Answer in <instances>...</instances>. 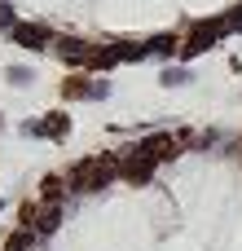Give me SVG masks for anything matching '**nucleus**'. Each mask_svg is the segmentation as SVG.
<instances>
[{"instance_id": "f257e3e1", "label": "nucleus", "mask_w": 242, "mask_h": 251, "mask_svg": "<svg viewBox=\"0 0 242 251\" xmlns=\"http://www.w3.org/2000/svg\"><path fill=\"white\" fill-rule=\"evenodd\" d=\"M110 176H115V159H101V154H97V159H88V163H79L71 181H75L79 190H97V185H106Z\"/></svg>"}, {"instance_id": "f03ea898", "label": "nucleus", "mask_w": 242, "mask_h": 251, "mask_svg": "<svg viewBox=\"0 0 242 251\" xmlns=\"http://www.w3.org/2000/svg\"><path fill=\"white\" fill-rule=\"evenodd\" d=\"M225 26H229V22H198V26L190 31V44H185V53H203L207 44H216V40L225 35Z\"/></svg>"}, {"instance_id": "7ed1b4c3", "label": "nucleus", "mask_w": 242, "mask_h": 251, "mask_svg": "<svg viewBox=\"0 0 242 251\" xmlns=\"http://www.w3.org/2000/svg\"><path fill=\"white\" fill-rule=\"evenodd\" d=\"M150 168H154V159L145 154V150H137L128 163H123V181H132V185H141L145 176H150Z\"/></svg>"}, {"instance_id": "20e7f679", "label": "nucleus", "mask_w": 242, "mask_h": 251, "mask_svg": "<svg viewBox=\"0 0 242 251\" xmlns=\"http://www.w3.org/2000/svg\"><path fill=\"white\" fill-rule=\"evenodd\" d=\"M13 40H18L22 49H40V44H44V31H40V26H26V22H18V26H13Z\"/></svg>"}, {"instance_id": "39448f33", "label": "nucleus", "mask_w": 242, "mask_h": 251, "mask_svg": "<svg viewBox=\"0 0 242 251\" xmlns=\"http://www.w3.org/2000/svg\"><path fill=\"white\" fill-rule=\"evenodd\" d=\"M141 150H145V154H150V159L159 163V159H168V154H176V141H172V137H150V141H145Z\"/></svg>"}, {"instance_id": "423d86ee", "label": "nucleus", "mask_w": 242, "mask_h": 251, "mask_svg": "<svg viewBox=\"0 0 242 251\" xmlns=\"http://www.w3.org/2000/svg\"><path fill=\"white\" fill-rule=\"evenodd\" d=\"M35 216H40V221H35V225H40V234H53L62 212H57V203H48V207H44V212H35Z\"/></svg>"}, {"instance_id": "0eeeda50", "label": "nucleus", "mask_w": 242, "mask_h": 251, "mask_svg": "<svg viewBox=\"0 0 242 251\" xmlns=\"http://www.w3.org/2000/svg\"><path fill=\"white\" fill-rule=\"evenodd\" d=\"M26 247H31V229H18V234L9 238V247H4V251H26Z\"/></svg>"}, {"instance_id": "6e6552de", "label": "nucleus", "mask_w": 242, "mask_h": 251, "mask_svg": "<svg viewBox=\"0 0 242 251\" xmlns=\"http://www.w3.org/2000/svg\"><path fill=\"white\" fill-rule=\"evenodd\" d=\"M44 199H48V203L62 199V176H48V181H44Z\"/></svg>"}, {"instance_id": "1a4fd4ad", "label": "nucleus", "mask_w": 242, "mask_h": 251, "mask_svg": "<svg viewBox=\"0 0 242 251\" xmlns=\"http://www.w3.org/2000/svg\"><path fill=\"white\" fill-rule=\"evenodd\" d=\"M0 26H13V13H9L4 4H0Z\"/></svg>"}]
</instances>
